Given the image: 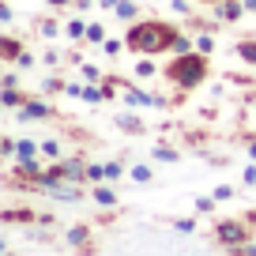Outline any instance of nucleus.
<instances>
[{"instance_id":"1","label":"nucleus","mask_w":256,"mask_h":256,"mask_svg":"<svg viewBox=\"0 0 256 256\" xmlns=\"http://www.w3.org/2000/svg\"><path fill=\"white\" fill-rule=\"evenodd\" d=\"M177 26L174 23H162V19H136L124 34V46L128 53L136 56H158V53H170L177 42Z\"/></svg>"},{"instance_id":"2","label":"nucleus","mask_w":256,"mask_h":256,"mask_svg":"<svg viewBox=\"0 0 256 256\" xmlns=\"http://www.w3.org/2000/svg\"><path fill=\"white\" fill-rule=\"evenodd\" d=\"M208 72H211V60H208V53H200V49H188V53H174V60L162 68L166 83H170V87H177L181 94H188V90L204 87Z\"/></svg>"},{"instance_id":"3","label":"nucleus","mask_w":256,"mask_h":256,"mask_svg":"<svg viewBox=\"0 0 256 256\" xmlns=\"http://www.w3.org/2000/svg\"><path fill=\"white\" fill-rule=\"evenodd\" d=\"M215 238H218V245L222 248H238V245H245L248 238H252V222L248 218H218L215 222Z\"/></svg>"},{"instance_id":"4","label":"nucleus","mask_w":256,"mask_h":256,"mask_svg":"<svg viewBox=\"0 0 256 256\" xmlns=\"http://www.w3.org/2000/svg\"><path fill=\"white\" fill-rule=\"evenodd\" d=\"M117 87H120V94H124V102L136 106V110H166V106H170L166 94H151V90L136 87V83L124 80V76H117Z\"/></svg>"},{"instance_id":"5","label":"nucleus","mask_w":256,"mask_h":256,"mask_svg":"<svg viewBox=\"0 0 256 256\" xmlns=\"http://www.w3.org/2000/svg\"><path fill=\"white\" fill-rule=\"evenodd\" d=\"M49 117H56V110L46 102V98H34V94H26V102L16 110V120H49Z\"/></svg>"},{"instance_id":"6","label":"nucleus","mask_w":256,"mask_h":256,"mask_svg":"<svg viewBox=\"0 0 256 256\" xmlns=\"http://www.w3.org/2000/svg\"><path fill=\"white\" fill-rule=\"evenodd\" d=\"M94 230H90L87 222H76L68 226V234H64V241H68V248H76V252H83V248H94Z\"/></svg>"},{"instance_id":"7","label":"nucleus","mask_w":256,"mask_h":256,"mask_svg":"<svg viewBox=\"0 0 256 256\" xmlns=\"http://www.w3.org/2000/svg\"><path fill=\"white\" fill-rule=\"evenodd\" d=\"M60 166H64V181H72V184H87V158L83 154H64L60 158Z\"/></svg>"},{"instance_id":"8","label":"nucleus","mask_w":256,"mask_h":256,"mask_svg":"<svg viewBox=\"0 0 256 256\" xmlns=\"http://www.w3.org/2000/svg\"><path fill=\"white\" fill-rule=\"evenodd\" d=\"M241 16H245V0H218L215 4L218 23H241Z\"/></svg>"},{"instance_id":"9","label":"nucleus","mask_w":256,"mask_h":256,"mask_svg":"<svg viewBox=\"0 0 256 256\" xmlns=\"http://www.w3.org/2000/svg\"><path fill=\"white\" fill-rule=\"evenodd\" d=\"M113 124H117L120 132H128V136H144V132H147V120H140L136 113H117Z\"/></svg>"},{"instance_id":"10","label":"nucleus","mask_w":256,"mask_h":256,"mask_svg":"<svg viewBox=\"0 0 256 256\" xmlns=\"http://www.w3.org/2000/svg\"><path fill=\"white\" fill-rule=\"evenodd\" d=\"M34 218H42L38 211H30V208H4L0 211V222H19V226H30Z\"/></svg>"},{"instance_id":"11","label":"nucleus","mask_w":256,"mask_h":256,"mask_svg":"<svg viewBox=\"0 0 256 256\" xmlns=\"http://www.w3.org/2000/svg\"><path fill=\"white\" fill-rule=\"evenodd\" d=\"M23 42L16 38V34H0V60H19V53H23Z\"/></svg>"},{"instance_id":"12","label":"nucleus","mask_w":256,"mask_h":256,"mask_svg":"<svg viewBox=\"0 0 256 256\" xmlns=\"http://www.w3.org/2000/svg\"><path fill=\"white\" fill-rule=\"evenodd\" d=\"M234 56L245 60L248 68H256V38H238L234 42Z\"/></svg>"},{"instance_id":"13","label":"nucleus","mask_w":256,"mask_h":256,"mask_svg":"<svg viewBox=\"0 0 256 256\" xmlns=\"http://www.w3.org/2000/svg\"><path fill=\"white\" fill-rule=\"evenodd\" d=\"M49 196H53V200H64V204H76V200H83V188L72 184V181H64V184H56Z\"/></svg>"},{"instance_id":"14","label":"nucleus","mask_w":256,"mask_h":256,"mask_svg":"<svg viewBox=\"0 0 256 256\" xmlns=\"http://www.w3.org/2000/svg\"><path fill=\"white\" fill-rule=\"evenodd\" d=\"M113 16H117L120 23H136V19H140V4H136V0H117Z\"/></svg>"},{"instance_id":"15","label":"nucleus","mask_w":256,"mask_h":256,"mask_svg":"<svg viewBox=\"0 0 256 256\" xmlns=\"http://www.w3.org/2000/svg\"><path fill=\"white\" fill-rule=\"evenodd\" d=\"M151 158L154 162H166V166H177V162H181V151L170 147V144H158V147H151Z\"/></svg>"},{"instance_id":"16","label":"nucleus","mask_w":256,"mask_h":256,"mask_svg":"<svg viewBox=\"0 0 256 256\" xmlns=\"http://www.w3.org/2000/svg\"><path fill=\"white\" fill-rule=\"evenodd\" d=\"M42 162H38V154H34V158H19V166H16V177H26V181H34V177L42 174Z\"/></svg>"},{"instance_id":"17","label":"nucleus","mask_w":256,"mask_h":256,"mask_svg":"<svg viewBox=\"0 0 256 256\" xmlns=\"http://www.w3.org/2000/svg\"><path fill=\"white\" fill-rule=\"evenodd\" d=\"M90 196H94V204H102V208H117V192H113V188H110L106 181H98Z\"/></svg>"},{"instance_id":"18","label":"nucleus","mask_w":256,"mask_h":256,"mask_svg":"<svg viewBox=\"0 0 256 256\" xmlns=\"http://www.w3.org/2000/svg\"><path fill=\"white\" fill-rule=\"evenodd\" d=\"M64 34L72 42H87V19H68V23H64Z\"/></svg>"},{"instance_id":"19","label":"nucleus","mask_w":256,"mask_h":256,"mask_svg":"<svg viewBox=\"0 0 256 256\" xmlns=\"http://www.w3.org/2000/svg\"><path fill=\"white\" fill-rule=\"evenodd\" d=\"M80 102H87V106H102V102H106L102 83H83V98H80Z\"/></svg>"},{"instance_id":"20","label":"nucleus","mask_w":256,"mask_h":256,"mask_svg":"<svg viewBox=\"0 0 256 256\" xmlns=\"http://www.w3.org/2000/svg\"><path fill=\"white\" fill-rule=\"evenodd\" d=\"M0 98H4V106H8V110H19V106L26 102V94L19 87H0Z\"/></svg>"},{"instance_id":"21","label":"nucleus","mask_w":256,"mask_h":256,"mask_svg":"<svg viewBox=\"0 0 256 256\" xmlns=\"http://www.w3.org/2000/svg\"><path fill=\"white\" fill-rule=\"evenodd\" d=\"M128 177H132L136 184H151V181H154V170L147 166V162H140V166H132V170H128Z\"/></svg>"},{"instance_id":"22","label":"nucleus","mask_w":256,"mask_h":256,"mask_svg":"<svg viewBox=\"0 0 256 256\" xmlns=\"http://www.w3.org/2000/svg\"><path fill=\"white\" fill-rule=\"evenodd\" d=\"M158 76V64L147 56V60H136V80H154Z\"/></svg>"},{"instance_id":"23","label":"nucleus","mask_w":256,"mask_h":256,"mask_svg":"<svg viewBox=\"0 0 256 256\" xmlns=\"http://www.w3.org/2000/svg\"><path fill=\"white\" fill-rule=\"evenodd\" d=\"M196 49H200V53H215V30H200L196 34Z\"/></svg>"},{"instance_id":"24","label":"nucleus","mask_w":256,"mask_h":256,"mask_svg":"<svg viewBox=\"0 0 256 256\" xmlns=\"http://www.w3.org/2000/svg\"><path fill=\"white\" fill-rule=\"evenodd\" d=\"M16 154H19V158H34V154H42V144H34V140H19Z\"/></svg>"},{"instance_id":"25","label":"nucleus","mask_w":256,"mask_h":256,"mask_svg":"<svg viewBox=\"0 0 256 256\" xmlns=\"http://www.w3.org/2000/svg\"><path fill=\"white\" fill-rule=\"evenodd\" d=\"M106 38H110V34H106V23H87V42L90 46H102Z\"/></svg>"},{"instance_id":"26","label":"nucleus","mask_w":256,"mask_h":256,"mask_svg":"<svg viewBox=\"0 0 256 256\" xmlns=\"http://www.w3.org/2000/svg\"><path fill=\"white\" fill-rule=\"evenodd\" d=\"M215 196H196V200H192V211H196V215H211V211H215Z\"/></svg>"},{"instance_id":"27","label":"nucleus","mask_w":256,"mask_h":256,"mask_svg":"<svg viewBox=\"0 0 256 256\" xmlns=\"http://www.w3.org/2000/svg\"><path fill=\"white\" fill-rule=\"evenodd\" d=\"M42 154L46 158H64V144L60 140H42Z\"/></svg>"},{"instance_id":"28","label":"nucleus","mask_w":256,"mask_h":256,"mask_svg":"<svg viewBox=\"0 0 256 256\" xmlns=\"http://www.w3.org/2000/svg\"><path fill=\"white\" fill-rule=\"evenodd\" d=\"M38 34H42V38H56V34H60V23H56L53 16H49V19H38Z\"/></svg>"},{"instance_id":"29","label":"nucleus","mask_w":256,"mask_h":256,"mask_svg":"<svg viewBox=\"0 0 256 256\" xmlns=\"http://www.w3.org/2000/svg\"><path fill=\"white\" fill-rule=\"evenodd\" d=\"M87 181H90V184L106 181V162H87Z\"/></svg>"},{"instance_id":"30","label":"nucleus","mask_w":256,"mask_h":256,"mask_svg":"<svg viewBox=\"0 0 256 256\" xmlns=\"http://www.w3.org/2000/svg\"><path fill=\"white\" fill-rule=\"evenodd\" d=\"M124 49H128V46H124L120 38H106V42H102V53H106V56H120Z\"/></svg>"},{"instance_id":"31","label":"nucleus","mask_w":256,"mask_h":256,"mask_svg":"<svg viewBox=\"0 0 256 256\" xmlns=\"http://www.w3.org/2000/svg\"><path fill=\"white\" fill-rule=\"evenodd\" d=\"M64 87H68V83H64V80H60V76H49V80H46V83H42V94H60V90H64Z\"/></svg>"},{"instance_id":"32","label":"nucleus","mask_w":256,"mask_h":256,"mask_svg":"<svg viewBox=\"0 0 256 256\" xmlns=\"http://www.w3.org/2000/svg\"><path fill=\"white\" fill-rule=\"evenodd\" d=\"M80 76H83V80H87V83H102V80H106V76L98 72L94 64H80Z\"/></svg>"},{"instance_id":"33","label":"nucleus","mask_w":256,"mask_h":256,"mask_svg":"<svg viewBox=\"0 0 256 256\" xmlns=\"http://www.w3.org/2000/svg\"><path fill=\"white\" fill-rule=\"evenodd\" d=\"M120 177H124V166H120V162H106V181L117 184Z\"/></svg>"},{"instance_id":"34","label":"nucleus","mask_w":256,"mask_h":256,"mask_svg":"<svg viewBox=\"0 0 256 256\" xmlns=\"http://www.w3.org/2000/svg\"><path fill=\"white\" fill-rule=\"evenodd\" d=\"M188 49H196V42H192L188 34H177V42H174V49H170V53H188Z\"/></svg>"},{"instance_id":"35","label":"nucleus","mask_w":256,"mask_h":256,"mask_svg":"<svg viewBox=\"0 0 256 256\" xmlns=\"http://www.w3.org/2000/svg\"><path fill=\"white\" fill-rule=\"evenodd\" d=\"M117 90H120V87H117V76H106V80H102V94H106V102H110Z\"/></svg>"},{"instance_id":"36","label":"nucleus","mask_w":256,"mask_h":256,"mask_svg":"<svg viewBox=\"0 0 256 256\" xmlns=\"http://www.w3.org/2000/svg\"><path fill=\"white\" fill-rule=\"evenodd\" d=\"M34 64H38V56L23 49V53H19V60H16V68H19V72H26V68H34Z\"/></svg>"},{"instance_id":"37","label":"nucleus","mask_w":256,"mask_h":256,"mask_svg":"<svg viewBox=\"0 0 256 256\" xmlns=\"http://www.w3.org/2000/svg\"><path fill=\"white\" fill-rule=\"evenodd\" d=\"M174 230L177 234H196V218H174Z\"/></svg>"},{"instance_id":"38","label":"nucleus","mask_w":256,"mask_h":256,"mask_svg":"<svg viewBox=\"0 0 256 256\" xmlns=\"http://www.w3.org/2000/svg\"><path fill=\"white\" fill-rule=\"evenodd\" d=\"M16 144H19V140H12V136H0V158H4V154H16Z\"/></svg>"},{"instance_id":"39","label":"nucleus","mask_w":256,"mask_h":256,"mask_svg":"<svg viewBox=\"0 0 256 256\" xmlns=\"http://www.w3.org/2000/svg\"><path fill=\"white\" fill-rule=\"evenodd\" d=\"M170 8H174L177 16H192V4H188V0H170Z\"/></svg>"},{"instance_id":"40","label":"nucleus","mask_w":256,"mask_h":256,"mask_svg":"<svg viewBox=\"0 0 256 256\" xmlns=\"http://www.w3.org/2000/svg\"><path fill=\"white\" fill-rule=\"evenodd\" d=\"M211 196H215V200H234V184H218Z\"/></svg>"},{"instance_id":"41","label":"nucleus","mask_w":256,"mask_h":256,"mask_svg":"<svg viewBox=\"0 0 256 256\" xmlns=\"http://www.w3.org/2000/svg\"><path fill=\"white\" fill-rule=\"evenodd\" d=\"M42 64H49V68H56V64H60V53H56V49H46V53H42Z\"/></svg>"},{"instance_id":"42","label":"nucleus","mask_w":256,"mask_h":256,"mask_svg":"<svg viewBox=\"0 0 256 256\" xmlns=\"http://www.w3.org/2000/svg\"><path fill=\"white\" fill-rule=\"evenodd\" d=\"M16 19V12H12V4L8 0H0V23H12Z\"/></svg>"},{"instance_id":"43","label":"nucleus","mask_w":256,"mask_h":256,"mask_svg":"<svg viewBox=\"0 0 256 256\" xmlns=\"http://www.w3.org/2000/svg\"><path fill=\"white\" fill-rule=\"evenodd\" d=\"M241 181H245L248 188H252V184H256V162H248V166H245V174H241Z\"/></svg>"},{"instance_id":"44","label":"nucleus","mask_w":256,"mask_h":256,"mask_svg":"<svg viewBox=\"0 0 256 256\" xmlns=\"http://www.w3.org/2000/svg\"><path fill=\"white\" fill-rule=\"evenodd\" d=\"M0 87H19V72H4L0 76Z\"/></svg>"},{"instance_id":"45","label":"nucleus","mask_w":256,"mask_h":256,"mask_svg":"<svg viewBox=\"0 0 256 256\" xmlns=\"http://www.w3.org/2000/svg\"><path fill=\"white\" fill-rule=\"evenodd\" d=\"M234 252H238V256H256V241H245V245H238Z\"/></svg>"},{"instance_id":"46","label":"nucleus","mask_w":256,"mask_h":256,"mask_svg":"<svg viewBox=\"0 0 256 256\" xmlns=\"http://www.w3.org/2000/svg\"><path fill=\"white\" fill-rule=\"evenodd\" d=\"M87 83V80H83ZM83 83H68V87H64V94H72V98H83Z\"/></svg>"},{"instance_id":"47","label":"nucleus","mask_w":256,"mask_h":256,"mask_svg":"<svg viewBox=\"0 0 256 256\" xmlns=\"http://www.w3.org/2000/svg\"><path fill=\"white\" fill-rule=\"evenodd\" d=\"M46 4H49V8H56V12H60V8H68V4H76V0H46Z\"/></svg>"},{"instance_id":"48","label":"nucleus","mask_w":256,"mask_h":256,"mask_svg":"<svg viewBox=\"0 0 256 256\" xmlns=\"http://www.w3.org/2000/svg\"><path fill=\"white\" fill-rule=\"evenodd\" d=\"M245 151H248V158L256 162V140H248V147H245Z\"/></svg>"},{"instance_id":"49","label":"nucleus","mask_w":256,"mask_h":256,"mask_svg":"<svg viewBox=\"0 0 256 256\" xmlns=\"http://www.w3.org/2000/svg\"><path fill=\"white\" fill-rule=\"evenodd\" d=\"M98 4H102L106 12H113V8H117V0H98Z\"/></svg>"},{"instance_id":"50","label":"nucleus","mask_w":256,"mask_h":256,"mask_svg":"<svg viewBox=\"0 0 256 256\" xmlns=\"http://www.w3.org/2000/svg\"><path fill=\"white\" fill-rule=\"evenodd\" d=\"M245 12H256V0H245Z\"/></svg>"},{"instance_id":"51","label":"nucleus","mask_w":256,"mask_h":256,"mask_svg":"<svg viewBox=\"0 0 256 256\" xmlns=\"http://www.w3.org/2000/svg\"><path fill=\"white\" fill-rule=\"evenodd\" d=\"M245 218H248V222H252V226H256V211H245Z\"/></svg>"},{"instance_id":"52","label":"nucleus","mask_w":256,"mask_h":256,"mask_svg":"<svg viewBox=\"0 0 256 256\" xmlns=\"http://www.w3.org/2000/svg\"><path fill=\"white\" fill-rule=\"evenodd\" d=\"M0 252H8V241H4V238H0Z\"/></svg>"},{"instance_id":"53","label":"nucleus","mask_w":256,"mask_h":256,"mask_svg":"<svg viewBox=\"0 0 256 256\" xmlns=\"http://www.w3.org/2000/svg\"><path fill=\"white\" fill-rule=\"evenodd\" d=\"M196 4H218V0H196Z\"/></svg>"},{"instance_id":"54","label":"nucleus","mask_w":256,"mask_h":256,"mask_svg":"<svg viewBox=\"0 0 256 256\" xmlns=\"http://www.w3.org/2000/svg\"><path fill=\"white\" fill-rule=\"evenodd\" d=\"M4 110H8V106H4V98H0V113H4Z\"/></svg>"},{"instance_id":"55","label":"nucleus","mask_w":256,"mask_h":256,"mask_svg":"<svg viewBox=\"0 0 256 256\" xmlns=\"http://www.w3.org/2000/svg\"><path fill=\"white\" fill-rule=\"evenodd\" d=\"M0 76H4V60H0Z\"/></svg>"}]
</instances>
